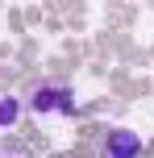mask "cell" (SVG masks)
<instances>
[{
  "mask_svg": "<svg viewBox=\"0 0 154 158\" xmlns=\"http://www.w3.org/2000/svg\"><path fill=\"white\" fill-rule=\"evenodd\" d=\"M138 146H142V142L129 133V129H113V133H108V150H113V158H133Z\"/></svg>",
  "mask_w": 154,
  "mask_h": 158,
  "instance_id": "obj_1",
  "label": "cell"
},
{
  "mask_svg": "<svg viewBox=\"0 0 154 158\" xmlns=\"http://www.w3.org/2000/svg\"><path fill=\"white\" fill-rule=\"evenodd\" d=\"M33 104H38V108L42 112H71V96H67V92H54V87H42V92L38 96H33Z\"/></svg>",
  "mask_w": 154,
  "mask_h": 158,
  "instance_id": "obj_2",
  "label": "cell"
},
{
  "mask_svg": "<svg viewBox=\"0 0 154 158\" xmlns=\"http://www.w3.org/2000/svg\"><path fill=\"white\" fill-rule=\"evenodd\" d=\"M17 112H21V104H17L13 96H4V100H0V129H4V125H13V121H17Z\"/></svg>",
  "mask_w": 154,
  "mask_h": 158,
  "instance_id": "obj_3",
  "label": "cell"
}]
</instances>
